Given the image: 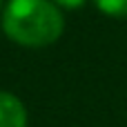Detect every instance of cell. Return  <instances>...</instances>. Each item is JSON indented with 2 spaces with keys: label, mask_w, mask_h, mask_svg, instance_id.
Listing matches in <instances>:
<instances>
[{
  "label": "cell",
  "mask_w": 127,
  "mask_h": 127,
  "mask_svg": "<svg viewBox=\"0 0 127 127\" xmlns=\"http://www.w3.org/2000/svg\"><path fill=\"white\" fill-rule=\"evenodd\" d=\"M2 29L22 47H47L60 38L65 18L51 0H9Z\"/></svg>",
  "instance_id": "6da1fadb"
},
{
  "label": "cell",
  "mask_w": 127,
  "mask_h": 127,
  "mask_svg": "<svg viewBox=\"0 0 127 127\" xmlns=\"http://www.w3.org/2000/svg\"><path fill=\"white\" fill-rule=\"evenodd\" d=\"M0 127H27V109L11 92H0Z\"/></svg>",
  "instance_id": "7a4b0ae2"
},
{
  "label": "cell",
  "mask_w": 127,
  "mask_h": 127,
  "mask_svg": "<svg viewBox=\"0 0 127 127\" xmlns=\"http://www.w3.org/2000/svg\"><path fill=\"white\" fill-rule=\"evenodd\" d=\"M96 7L114 18H127V0H94Z\"/></svg>",
  "instance_id": "3957f363"
},
{
  "label": "cell",
  "mask_w": 127,
  "mask_h": 127,
  "mask_svg": "<svg viewBox=\"0 0 127 127\" xmlns=\"http://www.w3.org/2000/svg\"><path fill=\"white\" fill-rule=\"evenodd\" d=\"M56 4H60V7H67V9H76V7H80L85 0H54Z\"/></svg>",
  "instance_id": "277c9868"
}]
</instances>
